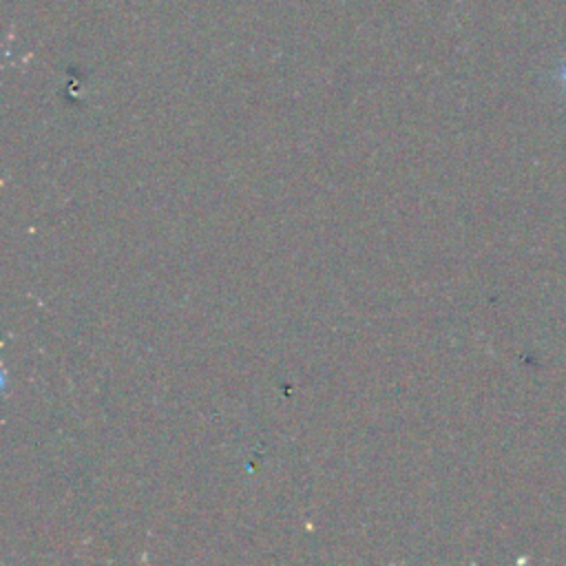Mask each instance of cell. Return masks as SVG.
I'll list each match as a JSON object with an SVG mask.
<instances>
[{
  "label": "cell",
  "mask_w": 566,
  "mask_h": 566,
  "mask_svg": "<svg viewBox=\"0 0 566 566\" xmlns=\"http://www.w3.org/2000/svg\"><path fill=\"white\" fill-rule=\"evenodd\" d=\"M559 82H562V86H564V91H566V62H564V66L559 69Z\"/></svg>",
  "instance_id": "cell-1"
}]
</instances>
